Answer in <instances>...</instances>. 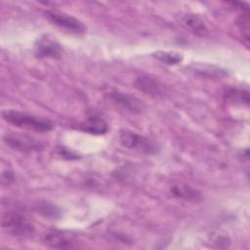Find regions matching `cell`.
<instances>
[{"mask_svg": "<svg viewBox=\"0 0 250 250\" xmlns=\"http://www.w3.org/2000/svg\"><path fill=\"white\" fill-rule=\"evenodd\" d=\"M109 100L121 108L132 113H141L145 109V104L138 98L121 92H112L108 94Z\"/></svg>", "mask_w": 250, "mask_h": 250, "instance_id": "obj_7", "label": "cell"}, {"mask_svg": "<svg viewBox=\"0 0 250 250\" xmlns=\"http://www.w3.org/2000/svg\"><path fill=\"white\" fill-rule=\"evenodd\" d=\"M3 141L11 148L24 152L37 151L44 147V145L39 140L26 135L9 133L3 137Z\"/></svg>", "mask_w": 250, "mask_h": 250, "instance_id": "obj_5", "label": "cell"}, {"mask_svg": "<svg viewBox=\"0 0 250 250\" xmlns=\"http://www.w3.org/2000/svg\"><path fill=\"white\" fill-rule=\"evenodd\" d=\"M152 57L166 64H178L182 62L183 56L177 52L169 51H156L152 54Z\"/></svg>", "mask_w": 250, "mask_h": 250, "instance_id": "obj_13", "label": "cell"}, {"mask_svg": "<svg viewBox=\"0 0 250 250\" xmlns=\"http://www.w3.org/2000/svg\"><path fill=\"white\" fill-rule=\"evenodd\" d=\"M35 55L39 58L59 59L62 56V48L56 41L44 36L35 45Z\"/></svg>", "mask_w": 250, "mask_h": 250, "instance_id": "obj_9", "label": "cell"}, {"mask_svg": "<svg viewBox=\"0 0 250 250\" xmlns=\"http://www.w3.org/2000/svg\"><path fill=\"white\" fill-rule=\"evenodd\" d=\"M182 22L192 33H194L198 36H205L208 33L206 24L197 15L185 14L182 17Z\"/></svg>", "mask_w": 250, "mask_h": 250, "instance_id": "obj_11", "label": "cell"}, {"mask_svg": "<svg viewBox=\"0 0 250 250\" xmlns=\"http://www.w3.org/2000/svg\"><path fill=\"white\" fill-rule=\"evenodd\" d=\"M2 117L5 121L14 126L37 132H48L54 127L53 123L48 119L18 110H4Z\"/></svg>", "mask_w": 250, "mask_h": 250, "instance_id": "obj_1", "label": "cell"}, {"mask_svg": "<svg viewBox=\"0 0 250 250\" xmlns=\"http://www.w3.org/2000/svg\"><path fill=\"white\" fill-rule=\"evenodd\" d=\"M43 243L51 248L69 249L76 243L75 236L69 232L62 230H51L43 237Z\"/></svg>", "mask_w": 250, "mask_h": 250, "instance_id": "obj_6", "label": "cell"}, {"mask_svg": "<svg viewBox=\"0 0 250 250\" xmlns=\"http://www.w3.org/2000/svg\"><path fill=\"white\" fill-rule=\"evenodd\" d=\"M119 142L128 149H134L147 154L156 153L158 150V147L153 141L130 130L120 131Z\"/></svg>", "mask_w": 250, "mask_h": 250, "instance_id": "obj_2", "label": "cell"}, {"mask_svg": "<svg viewBox=\"0 0 250 250\" xmlns=\"http://www.w3.org/2000/svg\"><path fill=\"white\" fill-rule=\"evenodd\" d=\"M2 227L8 233L19 237H25L33 232V226L17 212L5 213L2 217Z\"/></svg>", "mask_w": 250, "mask_h": 250, "instance_id": "obj_3", "label": "cell"}, {"mask_svg": "<svg viewBox=\"0 0 250 250\" xmlns=\"http://www.w3.org/2000/svg\"><path fill=\"white\" fill-rule=\"evenodd\" d=\"M79 129L92 135H102L108 130V126L102 117L92 114L79 125Z\"/></svg>", "mask_w": 250, "mask_h": 250, "instance_id": "obj_10", "label": "cell"}, {"mask_svg": "<svg viewBox=\"0 0 250 250\" xmlns=\"http://www.w3.org/2000/svg\"><path fill=\"white\" fill-rule=\"evenodd\" d=\"M134 86L139 91L153 98L160 97L164 93L162 84H160L159 81L148 75L138 76L134 81Z\"/></svg>", "mask_w": 250, "mask_h": 250, "instance_id": "obj_8", "label": "cell"}, {"mask_svg": "<svg viewBox=\"0 0 250 250\" xmlns=\"http://www.w3.org/2000/svg\"><path fill=\"white\" fill-rule=\"evenodd\" d=\"M228 96L230 100L240 103H245L246 104H249V97L248 92L246 91H238V90H231L230 92H228Z\"/></svg>", "mask_w": 250, "mask_h": 250, "instance_id": "obj_15", "label": "cell"}, {"mask_svg": "<svg viewBox=\"0 0 250 250\" xmlns=\"http://www.w3.org/2000/svg\"><path fill=\"white\" fill-rule=\"evenodd\" d=\"M45 17L54 25L71 33H83L86 30L85 24L78 19L57 11L45 12Z\"/></svg>", "mask_w": 250, "mask_h": 250, "instance_id": "obj_4", "label": "cell"}, {"mask_svg": "<svg viewBox=\"0 0 250 250\" xmlns=\"http://www.w3.org/2000/svg\"><path fill=\"white\" fill-rule=\"evenodd\" d=\"M171 192L174 196L188 200V201H197L200 198V193L186 185H175L171 188Z\"/></svg>", "mask_w": 250, "mask_h": 250, "instance_id": "obj_12", "label": "cell"}, {"mask_svg": "<svg viewBox=\"0 0 250 250\" xmlns=\"http://www.w3.org/2000/svg\"><path fill=\"white\" fill-rule=\"evenodd\" d=\"M249 23H250V20H249L248 11L243 12L241 15H239V17L236 20V24L242 34V37L245 40L246 46H248V43H249Z\"/></svg>", "mask_w": 250, "mask_h": 250, "instance_id": "obj_14", "label": "cell"}]
</instances>
